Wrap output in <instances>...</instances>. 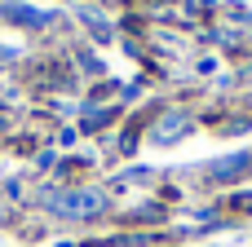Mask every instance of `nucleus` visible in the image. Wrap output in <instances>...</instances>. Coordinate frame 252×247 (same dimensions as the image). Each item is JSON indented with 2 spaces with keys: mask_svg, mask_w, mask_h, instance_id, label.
I'll return each mask as SVG.
<instances>
[{
  "mask_svg": "<svg viewBox=\"0 0 252 247\" xmlns=\"http://www.w3.org/2000/svg\"><path fill=\"white\" fill-rule=\"evenodd\" d=\"M190 133V115H182V110H168V115H159V124L151 128V141H159V146H173V141H182Z\"/></svg>",
  "mask_w": 252,
  "mask_h": 247,
  "instance_id": "obj_2",
  "label": "nucleus"
},
{
  "mask_svg": "<svg viewBox=\"0 0 252 247\" xmlns=\"http://www.w3.org/2000/svg\"><path fill=\"white\" fill-rule=\"evenodd\" d=\"M0 13L18 27H49V9H35V4H0Z\"/></svg>",
  "mask_w": 252,
  "mask_h": 247,
  "instance_id": "obj_3",
  "label": "nucleus"
},
{
  "mask_svg": "<svg viewBox=\"0 0 252 247\" xmlns=\"http://www.w3.org/2000/svg\"><path fill=\"white\" fill-rule=\"evenodd\" d=\"M0 133H4V119H0Z\"/></svg>",
  "mask_w": 252,
  "mask_h": 247,
  "instance_id": "obj_7",
  "label": "nucleus"
},
{
  "mask_svg": "<svg viewBox=\"0 0 252 247\" xmlns=\"http://www.w3.org/2000/svg\"><path fill=\"white\" fill-rule=\"evenodd\" d=\"M0 221H4V203H0Z\"/></svg>",
  "mask_w": 252,
  "mask_h": 247,
  "instance_id": "obj_6",
  "label": "nucleus"
},
{
  "mask_svg": "<svg viewBox=\"0 0 252 247\" xmlns=\"http://www.w3.org/2000/svg\"><path fill=\"white\" fill-rule=\"evenodd\" d=\"M40 203L53 212V217H66V221H93L106 212V190H93V186H80V190H44Z\"/></svg>",
  "mask_w": 252,
  "mask_h": 247,
  "instance_id": "obj_1",
  "label": "nucleus"
},
{
  "mask_svg": "<svg viewBox=\"0 0 252 247\" xmlns=\"http://www.w3.org/2000/svg\"><path fill=\"white\" fill-rule=\"evenodd\" d=\"M252 168V155H230V159H217L213 168H208V177L213 181H235V177H244Z\"/></svg>",
  "mask_w": 252,
  "mask_h": 247,
  "instance_id": "obj_4",
  "label": "nucleus"
},
{
  "mask_svg": "<svg viewBox=\"0 0 252 247\" xmlns=\"http://www.w3.org/2000/svg\"><path fill=\"white\" fill-rule=\"evenodd\" d=\"M213 4H217V0H190V9H195V13H199V9H213Z\"/></svg>",
  "mask_w": 252,
  "mask_h": 247,
  "instance_id": "obj_5",
  "label": "nucleus"
}]
</instances>
